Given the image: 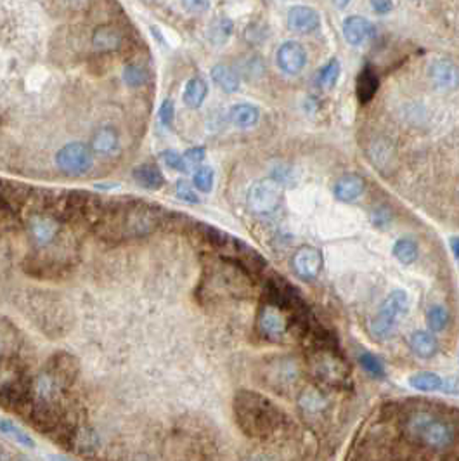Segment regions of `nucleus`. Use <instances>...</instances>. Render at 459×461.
Wrapping results in <instances>:
<instances>
[{
  "label": "nucleus",
  "mask_w": 459,
  "mask_h": 461,
  "mask_svg": "<svg viewBox=\"0 0 459 461\" xmlns=\"http://www.w3.org/2000/svg\"><path fill=\"white\" fill-rule=\"evenodd\" d=\"M165 210L142 200H101L92 228L109 243L130 241L155 233L165 222Z\"/></svg>",
  "instance_id": "f257e3e1"
},
{
  "label": "nucleus",
  "mask_w": 459,
  "mask_h": 461,
  "mask_svg": "<svg viewBox=\"0 0 459 461\" xmlns=\"http://www.w3.org/2000/svg\"><path fill=\"white\" fill-rule=\"evenodd\" d=\"M234 416L238 427L251 439H269L281 430L284 414L279 407L251 390H240L234 397Z\"/></svg>",
  "instance_id": "f03ea898"
},
{
  "label": "nucleus",
  "mask_w": 459,
  "mask_h": 461,
  "mask_svg": "<svg viewBox=\"0 0 459 461\" xmlns=\"http://www.w3.org/2000/svg\"><path fill=\"white\" fill-rule=\"evenodd\" d=\"M405 435L418 444L435 451H446L453 448L456 441L453 427L440 418L428 413H416L405 423Z\"/></svg>",
  "instance_id": "7ed1b4c3"
},
{
  "label": "nucleus",
  "mask_w": 459,
  "mask_h": 461,
  "mask_svg": "<svg viewBox=\"0 0 459 461\" xmlns=\"http://www.w3.org/2000/svg\"><path fill=\"white\" fill-rule=\"evenodd\" d=\"M407 293L402 292V290H395V292L390 293L389 299L383 302L382 308L378 311V314L369 322V333H371L373 338H389L397 328L398 319L407 314Z\"/></svg>",
  "instance_id": "20e7f679"
},
{
  "label": "nucleus",
  "mask_w": 459,
  "mask_h": 461,
  "mask_svg": "<svg viewBox=\"0 0 459 461\" xmlns=\"http://www.w3.org/2000/svg\"><path fill=\"white\" fill-rule=\"evenodd\" d=\"M56 166L66 175H85L94 166V151L88 144L68 143L54 156Z\"/></svg>",
  "instance_id": "39448f33"
},
{
  "label": "nucleus",
  "mask_w": 459,
  "mask_h": 461,
  "mask_svg": "<svg viewBox=\"0 0 459 461\" xmlns=\"http://www.w3.org/2000/svg\"><path fill=\"white\" fill-rule=\"evenodd\" d=\"M247 200L248 207L257 214H270L281 205L283 193H281V186L276 180L262 179L251 184Z\"/></svg>",
  "instance_id": "423d86ee"
},
{
  "label": "nucleus",
  "mask_w": 459,
  "mask_h": 461,
  "mask_svg": "<svg viewBox=\"0 0 459 461\" xmlns=\"http://www.w3.org/2000/svg\"><path fill=\"white\" fill-rule=\"evenodd\" d=\"M28 230L33 243L40 248H47L58 241L61 233V219L56 214H33L28 221Z\"/></svg>",
  "instance_id": "0eeeda50"
},
{
  "label": "nucleus",
  "mask_w": 459,
  "mask_h": 461,
  "mask_svg": "<svg viewBox=\"0 0 459 461\" xmlns=\"http://www.w3.org/2000/svg\"><path fill=\"white\" fill-rule=\"evenodd\" d=\"M257 326L265 338L272 340V342H279L290 331V318H286L279 307L267 304L260 311Z\"/></svg>",
  "instance_id": "6e6552de"
},
{
  "label": "nucleus",
  "mask_w": 459,
  "mask_h": 461,
  "mask_svg": "<svg viewBox=\"0 0 459 461\" xmlns=\"http://www.w3.org/2000/svg\"><path fill=\"white\" fill-rule=\"evenodd\" d=\"M276 63L286 75H298L307 65V52L300 42L288 40L276 52Z\"/></svg>",
  "instance_id": "1a4fd4ad"
},
{
  "label": "nucleus",
  "mask_w": 459,
  "mask_h": 461,
  "mask_svg": "<svg viewBox=\"0 0 459 461\" xmlns=\"http://www.w3.org/2000/svg\"><path fill=\"white\" fill-rule=\"evenodd\" d=\"M428 77L439 91L451 92L459 87V68L449 59H435L428 68Z\"/></svg>",
  "instance_id": "9d476101"
},
{
  "label": "nucleus",
  "mask_w": 459,
  "mask_h": 461,
  "mask_svg": "<svg viewBox=\"0 0 459 461\" xmlns=\"http://www.w3.org/2000/svg\"><path fill=\"white\" fill-rule=\"evenodd\" d=\"M293 267L297 274L305 281H312L322 271V255L318 248L304 247L295 253Z\"/></svg>",
  "instance_id": "9b49d317"
},
{
  "label": "nucleus",
  "mask_w": 459,
  "mask_h": 461,
  "mask_svg": "<svg viewBox=\"0 0 459 461\" xmlns=\"http://www.w3.org/2000/svg\"><path fill=\"white\" fill-rule=\"evenodd\" d=\"M321 16L316 9L309 6H293L288 10V28L295 33L307 35L319 30Z\"/></svg>",
  "instance_id": "f8f14e48"
},
{
  "label": "nucleus",
  "mask_w": 459,
  "mask_h": 461,
  "mask_svg": "<svg viewBox=\"0 0 459 461\" xmlns=\"http://www.w3.org/2000/svg\"><path fill=\"white\" fill-rule=\"evenodd\" d=\"M376 35L375 24L369 19L362 16H348L343 21V37L347 44L354 45V47H361L368 42L373 40Z\"/></svg>",
  "instance_id": "ddd939ff"
},
{
  "label": "nucleus",
  "mask_w": 459,
  "mask_h": 461,
  "mask_svg": "<svg viewBox=\"0 0 459 461\" xmlns=\"http://www.w3.org/2000/svg\"><path fill=\"white\" fill-rule=\"evenodd\" d=\"M316 373L326 380L328 384H343L347 382L348 378V370L343 363H341L338 357L331 356V352H328V349L325 352H319L318 357H316Z\"/></svg>",
  "instance_id": "4468645a"
},
{
  "label": "nucleus",
  "mask_w": 459,
  "mask_h": 461,
  "mask_svg": "<svg viewBox=\"0 0 459 461\" xmlns=\"http://www.w3.org/2000/svg\"><path fill=\"white\" fill-rule=\"evenodd\" d=\"M409 385L418 392H454L456 389V380L454 378H442L437 373L430 371H419L409 377Z\"/></svg>",
  "instance_id": "2eb2a0df"
},
{
  "label": "nucleus",
  "mask_w": 459,
  "mask_h": 461,
  "mask_svg": "<svg viewBox=\"0 0 459 461\" xmlns=\"http://www.w3.org/2000/svg\"><path fill=\"white\" fill-rule=\"evenodd\" d=\"M134 180L148 191H158L165 186V177L155 163H142L134 169Z\"/></svg>",
  "instance_id": "dca6fc26"
},
{
  "label": "nucleus",
  "mask_w": 459,
  "mask_h": 461,
  "mask_svg": "<svg viewBox=\"0 0 459 461\" xmlns=\"http://www.w3.org/2000/svg\"><path fill=\"white\" fill-rule=\"evenodd\" d=\"M122 44L123 40L120 31L113 26H108V24L98 26L92 33V45L99 52H115L122 47Z\"/></svg>",
  "instance_id": "f3484780"
},
{
  "label": "nucleus",
  "mask_w": 459,
  "mask_h": 461,
  "mask_svg": "<svg viewBox=\"0 0 459 461\" xmlns=\"http://www.w3.org/2000/svg\"><path fill=\"white\" fill-rule=\"evenodd\" d=\"M91 148H92V151L98 155L109 156V155L116 153L120 148L118 132H116V130L109 125L101 127V129L94 134V137H92Z\"/></svg>",
  "instance_id": "a211bd4d"
},
{
  "label": "nucleus",
  "mask_w": 459,
  "mask_h": 461,
  "mask_svg": "<svg viewBox=\"0 0 459 461\" xmlns=\"http://www.w3.org/2000/svg\"><path fill=\"white\" fill-rule=\"evenodd\" d=\"M364 179L359 175H354V173H348V175L341 177L336 184H334V196L338 198L343 203H348V201H354L364 193Z\"/></svg>",
  "instance_id": "6ab92c4d"
},
{
  "label": "nucleus",
  "mask_w": 459,
  "mask_h": 461,
  "mask_svg": "<svg viewBox=\"0 0 459 461\" xmlns=\"http://www.w3.org/2000/svg\"><path fill=\"white\" fill-rule=\"evenodd\" d=\"M229 120L238 129H251L260 120V109L248 102H240L229 109Z\"/></svg>",
  "instance_id": "aec40b11"
},
{
  "label": "nucleus",
  "mask_w": 459,
  "mask_h": 461,
  "mask_svg": "<svg viewBox=\"0 0 459 461\" xmlns=\"http://www.w3.org/2000/svg\"><path fill=\"white\" fill-rule=\"evenodd\" d=\"M212 80L215 81V85L219 88H222L226 94H234V92L240 91V75H238L236 70L229 65H215L212 68Z\"/></svg>",
  "instance_id": "412c9836"
},
{
  "label": "nucleus",
  "mask_w": 459,
  "mask_h": 461,
  "mask_svg": "<svg viewBox=\"0 0 459 461\" xmlns=\"http://www.w3.org/2000/svg\"><path fill=\"white\" fill-rule=\"evenodd\" d=\"M409 345H411L412 352L421 359H430L439 350V343H437L435 336L428 331H423V329L412 333L411 338H409Z\"/></svg>",
  "instance_id": "4be33fe9"
},
{
  "label": "nucleus",
  "mask_w": 459,
  "mask_h": 461,
  "mask_svg": "<svg viewBox=\"0 0 459 461\" xmlns=\"http://www.w3.org/2000/svg\"><path fill=\"white\" fill-rule=\"evenodd\" d=\"M208 95V84L201 77H193L187 80L186 87L182 92V101L187 108L198 109L201 108Z\"/></svg>",
  "instance_id": "5701e85b"
},
{
  "label": "nucleus",
  "mask_w": 459,
  "mask_h": 461,
  "mask_svg": "<svg viewBox=\"0 0 459 461\" xmlns=\"http://www.w3.org/2000/svg\"><path fill=\"white\" fill-rule=\"evenodd\" d=\"M380 80L376 77V73L371 68H364L359 73L357 81H355V92H357V99L366 104V102L371 101L375 97V94L378 92Z\"/></svg>",
  "instance_id": "b1692460"
},
{
  "label": "nucleus",
  "mask_w": 459,
  "mask_h": 461,
  "mask_svg": "<svg viewBox=\"0 0 459 461\" xmlns=\"http://www.w3.org/2000/svg\"><path fill=\"white\" fill-rule=\"evenodd\" d=\"M233 30H234L233 21L226 16H219L210 23L206 37H208V40L212 42L213 45L220 47V45H224L227 40H229L231 35H233Z\"/></svg>",
  "instance_id": "393cba45"
},
{
  "label": "nucleus",
  "mask_w": 459,
  "mask_h": 461,
  "mask_svg": "<svg viewBox=\"0 0 459 461\" xmlns=\"http://www.w3.org/2000/svg\"><path fill=\"white\" fill-rule=\"evenodd\" d=\"M122 78L123 81H125L127 87L130 88L142 87V85L148 81V70H146L144 66L137 65V63H129V65L123 66Z\"/></svg>",
  "instance_id": "a878e982"
},
{
  "label": "nucleus",
  "mask_w": 459,
  "mask_h": 461,
  "mask_svg": "<svg viewBox=\"0 0 459 461\" xmlns=\"http://www.w3.org/2000/svg\"><path fill=\"white\" fill-rule=\"evenodd\" d=\"M394 257L397 258L400 264L409 265L418 258V244L414 243L412 240H398L397 243L394 244Z\"/></svg>",
  "instance_id": "bb28decb"
},
{
  "label": "nucleus",
  "mask_w": 459,
  "mask_h": 461,
  "mask_svg": "<svg viewBox=\"0 0 459 461\" xmlns=\"http://www.w3.org/2000/svg\"><path fill=\"white\" fill-rule=\"evenodd\" d=\"M340 72H341L340 61H338V59H331L328 65H325L321 70H319V75H318L319 85L328 88V91L329 88H333L334 85H336L338 78H340Z\"/></svg>",
  "instance_id": "cd10ccee"
},
{
  "label": "nucleus",
  "mask_w": 459,
  "mask_h": 461,
  "mask_svg": "<svg viewBox=\"0 0 459 461\" xmlns=\"http://www.w3.org/2000/svg\"><path fill=\"white\" fill-rule=\"evenodd\" d=\"M0 432H2V434H6V435H9L10 439H14L17 444L24 446V448H35L33 439H31L30 435L26 434V432L21 430L20 427H16L13 421L0 420Z\"/></svg>",
  "instance_id": "c85d7f7f"
},
{
  "label": "nucleus",
  "mask_w": 459,
  "mask_h": 461,
  "mask_svg": "<svg viewBox=\"0 0 459 461\" xmlns=\"http://www.w3.org/2000/svg\"><path fill=\"white\" fill-rule=\"evenodd\" d=\"M359 363L364 368V371H368L376 380H383V378H385V364H383L382 359H378L375 354L362 352L361 356H359Z\"/></svg>",
  "instance_id": "c756f323"
},
{
  "label": "nucleus",
  "mask_w": 459,
  "mask_h": 461,
  "mask_svg": "<svg viewBox=\"0 0 459 461\" xmlns=\"http://www.w3.org/2000/svg\"><path fill=\"white\" fill-rule=\"evenodd\" d=\"M215 184V173L210 166H199L193 173V186L201 193H210Z\"/></svg>",
  "instance_id": "7c9ffc66"
},
{
  "label": "nucleus",
  "mask_w": 459,
  "mask_h": 461,
  "mask_svg": "<svg viewBox=\"0 0 459 461\" xmlns=\"http://www.w3.org/2000/svg\"><path fill=\"white\" fill-rule=\"evenodd\" d=\"M447 321H449V314H447L446 307L433 306L426 312V325H428L430 329H433V331H442V329L446 328Z\"/></svg>",
  "instance_id": "2f4dec72"
},
{
  "label": "nucleus",
  "mask_w": 459,
  "mask_h": 461,
  "mask_svg": "<svg viewBox=\"0 0 459 461\" xmlns=\"http://www.w3.org/2000/svg\"><path fill=\"white\" fill-rule=\"evenodd\" d=\"M162 159L170 170H173V172L186 173L187 166H189V165H187L186 158H184V155H179L177 151H173V150L162 151Z\"/></svg>",
  "instance_id": "473e14b6"
},
{
  "label": "nucleus",
  "mask_w": 459,
  "mask_h": 461,
  "mask_svg": "<svg viewBox=\"0 0 459 461\" xmlns=\"http://www.w3.org/2000/svg\"><path fill=\"white\" fill-rule=\"evenodd\" d=\"M158 116L162 125L166 127V129H170V127L173 125V118H176V104H173L172 99H165V101L162 102Z\"/></svg>",
  "instance_id": "72a5a7b5"
},
{
  "label": "nucleus",
  "mask_w": 459,
  "mask_h": 461,
  "mask_svg": "<svg viewBox=\"0 0 459 461\" xmlns=\"http://www.w3.org/2000/svg\"><path fill=\"white\" fill-rule=\"evenodd\" d=\"M176 193H177V198H179L180 201H186V203H191V205L199 203V196L196 194V191H194L189 184L184 182V180L177 182Z\"/></svg>",
  "instance_id": "f704fd0d"
},
{
  "label": "nucleus",
  "mask_w": 459,
  "mask_h": 461,
  "mask_svg": "<svg viewBox=\"0 0 459 461\" xmlns=\"http://www.w3.org/2000/svg\"><path fill=\"white\" fill-rule=\"evenodd\" d=\"M184 158H186L187 165H199V163L205 162L206 150L203 146L189 148V150H187L186 153H184Z\"/></svg>",
  "instance_id": "c9c22d12"
},
{
  "label": "nucleus",
  "mask_w": 459,
  "mask_h": 461,
  "mask_svg": "<svg viewBox=\"0 0 459 461\" xmlns=\"http://www.w3.org/2000/svg\"><path fill=\"white\" fill-rule=\"evenodd\" d=\"M182 6L187 13L203 14L210 9V0H182Z\"/></svg>",
  "instance_id": "e433bc0d"
},
{
  "label": "nucleus",
  "mask_w": 459,
  "mask_h": 461,
  "mask_svg": "<svg viewBox=\"0 0 459 461\" xmlns=\"http://www.w3.org/2000/svg\"><path fill=\"white\" fill-rule=\"evenodd\" d=\"M373 10L378 14H389L392 10L394 3L392 0H371Z\"/></svg>",
  "instance_id": "4c0bfd02"
},
{
  "label": "nucleus",
  "mask_w": 459,
  "mask_h": 461,
  "mask_svg": "<svg viewBox=\"0 0 459 461\" xmlns=\"http://www.w3.org/2000/svg\"><path fill=\"white\" fill-rule=\"evenodd\" d=\"M451 248H453L454 257H456L458 260H459V236L453 237V240H451Z\"/></svg>",
  "instance_id": "58836bf2"
},
{
  "label": "nucleus",
  "mask_w": 459,
  "mask_h": 461,
  "mask_svg": "<svg viewBox=\"0 0 459 461\" xmlns=\"http://www.w3.org/2000/svg\"><path fill=\"white\" fill-rule=\"evenodd\" d=\"M333 3L338 7V9H345V7L350 3V0H333Z\"/></svg>",
  "instance_id": "ea45409f"
}]
</instances>
